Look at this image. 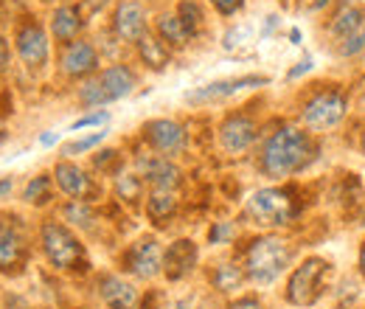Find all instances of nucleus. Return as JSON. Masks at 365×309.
Listing matches in <instances>:
<instances>
[{
    "mask_svg": "<svg viewBox=\"0 0 365 309\" xmlns=\"http://www.w3.org/2000/svg\"><path fill=\"white\" fill-rule=\"evenodd\" d=\"M9 62H11V48H9V40L0 34V76L9 71Z\"/></svg>",
    "mask_w": 365,
    "mask_h": 309,
    "instance_id": "35",
    "label": "nucleus"
},
{
    "mask_svg": "<svg viewBox=\"0 0 365 309\" xmlns=\"http://www.w3.org/2000/svg\"><path fill=\"white\" fill-rule=\"evenodd\" d=\"M233 233H236V228L230 225V222H217L211 231H208V242L211 245H225L233 239Z\"/></svg>",
    "mask_w": 365,
    "mask_h": 309,
    "instance_id": "33",
    "label": "nucleus"
},
{
    "mask_svg": "<svg viewBox=\"0 0 365 309\" xmlns=\"http://www.w3.org/2000/svg\"><path fill=\"white\" fill-rule=\"evenodd\" d=\"M301 206L295 200L292 188H259L247 200V217L256 225L267 228H281L298 217Z\"/></svg>",
    "mask_w": 365,
    "mask_h": 309,
    "instance_id": "5",
    "label": "nucleus"
},
{
    "mask_svg": "<svg viewBox=\"0 0 365 309\" xmlns=\"http://www.w3.org/2000/svg\"><path fill=\"white\" fill-rule=\"evenodd\" d=\"M62 217L71 225H79V228H91L96 222V214H93L91 203H82V200H71L65 208H62Z\"/></svg>",
    "mask_w": 365,
    "mask_h": 309,
    "instance_id": "28",
    "label": "nucleus"
},
{
    "mask_svg": "<svg viewBox=\"0 0 365 309\" xmlns=\"http://www.w3.org/2000/svg\"><path fill=\"white\" fill-rule=\"evenodd\" d=\"M197 259H200V250H197V245H194L191 239H178V242H172V245L166 248V253H163V273H166V278H169V281L185 278V275L194 270Z\"/></svg>",
    "mask_w": 365,
    "mask_h": 309,
    "instance_id": "17",
    "label": "nucleus"
},
{
    "mask_svg": "<svg viewBox=\"0 0 365 309\" xmlns=\"http://www.w3.org/2000/svg\"><path fill=\"white\" fill-rule=\"evenodd\" d=\"M256 121L245 113H233L222 121L220 127V143L222 149L230 152V155H239V152H247L256 141Z\"/></svg>",
    "mask_w": 365,
    "mask_h": 309,
    "instance_id": "16",
    "label": "nucleus"
},
{
    "mask_svg": "<svg viewBox=\"0 0 365 309\" xmlns=\"http://www.w3.org/2000/svg\"><path fill=\"white\" fill-rule=\"evenodd\" d=\"M242 281H245V275H242V270L236 265H220L214 270V287H217L220 293H233V290H239Z\"/></svg>",
    "mask_w": 365,
    "mask_h": 309,
    "instance_id": "27",
    "label": "nucleus"
},
{
    "mask_svg": "<svg viewBox=\"0 0 365 309\" xmlns=\"http://www.w3.org/2000/svg\"><path fill=\"white\" fill-rule=\"evenodd\" d=\"M59 71L68 79H91L98 71V51L88 40H73V43L62 45Z\"/></svg>",
    "mask_w": 365,
    "mask_h": 309,
    "instance_id": "10",
    "label": "nucleus"
},
{
    "mask_svg": "<svg viewBox=\"0 0 365 309\" xmlns=\"http://www.w3.org/2000/svg\"><path fill=\"white\" fill-rule=\"evenodd\" d=\"M326 3H329V0H312V6H315V9H323Z\"/></svg>",
    "mask_w": 365,
    "mask_h": 309,
    "instance_id": "43",
    "label": "nucleus"
},
{
    "mask_svg": "<svg viewBox=\"0 0 365 309\" xmlns=\"http://www.w3.org/2000/svg\"><path fill=\"white\" fill-rule=\"evenodd\" d=\"M143 138L163 158L180 155L182 149H185V130H182L178 121H172V118H155V121H149L143 127Z\"/></svg>",
    "mask_w": 365,
    "mask_h": 309,
    "instance_id": "13",
    "label": "nucleus"
},
{
    "mask_svg": "<svg viewBox=\"0 0 365 309\" xmlns=\"http://www.w3.org/2000/svg\"><path fill=\"white\" fill-rule=\"evenodd\" d=\"M14 51H17L20 62L29 71H43L48 65V56H51V43H48L46 29L31 17L23 20L14 29Z\"/></svg>",
    "mask_w": 365,
    "mask_h": 309,
    "instance_id": "7",
    "label": "nucleus"
},
{
    "mask_svg": "<svg viewBox=\"0 0 365 309\" xmlns=\"http://www.w3.org/2000/svg\"><path fill=\"white\" fill-rule=\"evenodd\" d=\"M172 309H185V307H182V304H175V307H172Z\"/></svg>",
    "mask_w": 365,
    "mask_h": 309,
    "instance_id": "44",
    "label": "nucleus"
},
{
    "mask_svg": "<svg viewBox=\"0 0 365 309\" xmlns=\"http://www.w3.org/2000/svg\"><path fill=\"white\" fill-rule=\"evenodd\" d=\"M104 135L107 133H93V135H88V138H76V141H71V143L62 146V155H65V158H73V155L91 152L93 146H98V143L104 141Z\"/></svg>",
    "mask_w": 365,
    "mask_h": 309,
    "instance_id": "30",
    "label": "nucleus"
},
{
    "mask_svg": "<svg viewBox=\"0 0 365 309\" xmlns=\"http://www.w3.org/2000/svg\"><path fill=\"white\" fill-rule=\"evenodd\" d=\"M211 3H214V9H217L220 14L230 17V14H236V11L242 9V3H245V0H211Z\"/></svg>",
    "mask_w": 365,
    "mask_h": 309,
    "instance_id": "34",
    "label": "nucleus"
},
{
    "mask_svg": "<svg viewBox=\"0 0 365 309\" xmlns=\"http://www.w3.org/2000/svg\"><path fill=\"white\" fill-rule=\"evenodd\" d=\"M346 116V96L340 90H323L318 96H312L301 113L304 124L307 127H315V130H326V127H334L340 118Z\"/></svg>",
    "mask_w": 365,
    "mask_h": 309,
    "instance_id": "8",
    "label": "nucleus"
},
{
    "mask_svg": "<svg viewBox=\"0 0 365 309\" xmlns=\"http://www.w3.org/2000/svg\"><path fill=\"white\" fill-rule=\"evenodd\" d=\"M360 270H363V278H365V245L363 250H360Z\"/></svg>",
    "mask_w": 365,
    "mask_h": 309,
    "instance_id": "40",
    "label": "nucleus"
},
{
    "mask_svg": "<svg viewBox=\"0 0 365 309\" xmlns=\"http://www.w3.org/2000/svg\"><path fill=\"white\" fill-rule=\"evenodd\" d=\"M11 188H14V180L11 177H0V200H6L11 194Z\"/></svg>",
    "mask_w": 365,
    "mask_h": 309,
    "instance_id": "39",
    "label": "nucleus"
},
{
    "mask_svg": "<svg viewBox=\"0 0 365 309\" xmlns=\"http://www.w3.org/2000/svg\"><path fill=\"white\" fill-rule=\"evenodd\" d=\"M178 214V200L175 191H152L146 200V217L155 225H166Z\"/></svg>",
    "mask_w": 365,
    "mask_h": 309,
    "instance_id": "22",
    "label": "nucleus"
},
{
    "mask_svg": "<svg viewBox=\"0 0 365 309\" xmlns=\"http://www.w3.org/2000/svg\"><path fill=\"white\" fill-rule=\"evenodd\" d=\"M309 71H312V59L307 56V59H301V62H298V68H292V71H289V79H298V76H304V74H309Z\"/></svg>",
    "mask_w": 365,
    "mask_h": 309,
    "instance_id": "38",
    "label": "nucleus"
},
{
    "mask_svg": "<svg viewBox=\"0 0 365 309\" xmlns=\"http://www.w3.org/2000/svg\"><path fill=\"white\" fill-rule=\"evenodd\" d=\"M40 248L46 253L48 265L62 270V273H76V270H85L88 267L85 245L62 222H53V220L43 222V228H40Z\"/></svg>",
    "mask_w": 365,
    "mask_h": 309,
    "instance_id": "2",
    "label": "nucleus"
},
{
    "mask_svg": "<svg viewBox=\"0 0 365 309\" xmlns=\"http://www.w3.org/2000/svg\"><path fill=\"white\" fill-rule=\"evenodd\" d=\"M26 262V236L17 225L0 222V273L17 270Z\"/></svg>",
    "mask_w": 365,
    "mask_h": 309,
    "instance_id": "18",
    "label": "nucleus"
},
{
    "mask_svg": "<svg viewBox=\"0 0 365 309\" xmlns=\"http://www.w3.org/2000/svg\"><path fill=\"white\" fill-rule=\"evenodd\" d=\"M230 309H264V307H262V301H259V298H250V295H247V298L233 301V304H230Z\"/></svg>",
    "mask_w": 365,
    "mask_h": 309,
    "instance_id": "37",
    "label": "nucleus"
},
{
    "mask_svg": "<svg viewBox=\"0 0 365 309\" xmlns=\"http://www.w3.org/2000/svg\"><path fill=\"white\" fill-rule=\"evenodd\" d=\"M82 26H85V20H82V14H79V9L73 3H62L51 14V34H53V40H59L62 45L79 40Z\"/></svg>",
    "mask_w": 365,
    "mask_h": 309,
    "instance_id": "20",
    "label": "nucleus"
},
{
    "mask_svg": "<svg viewBox=\"0 0 365 309\" xmlns=\"http://www.w3.org/2000/svg\"><path fill=\"white\" fill-rule=\"evenodd\" d=\"M113 161H118V152L107 149V152L96 155V161H93V163H96V169H101V172H104V169H110V163H113Z\"/></svg>",
    "mask_w": 365,
    "mask_h": 309,
    "instance_id": "36",
    "label": "nucleus"
},
{
    "mask_svg": "<svg viewBox=\"0 0 365 309\" xmlns=\"http://www.w3.org/2000/svg\"><path fill=\"white\" fill-rule=\"evenodd\" d=\"M158 37L169 45V48H182V45H188V40H191V34H188L185 23L178 17V11L158 17Z\"/></svg>",
    "mask_w": 365,
    "mask_h": 309,
    "instance_id": "23",
    "label": "nucleus"
},
{
    "mask_svg": "<svg viewBox=\"0 0 365 309\" xmlns=\"http://www.w3.org/2000/svg\"><path fill=\"white\" fill-rule=\"evenodd\" d=\"M138 169L143 183L152 186V191H175L182 183V172L172 163V158H163V155L138 158Z\"/></svg>",
    "mask_w": 365,
    "mask_h": 309,
    "instance_id": "14",
    "label": "nucleus"
},
{
    "mask_svg": "<svg viewBox=\"0 0 365 309\" xmlns=\"http://www.w3.org/2000/svg\"><path fill=\"white\" fill-rule=\"evenodd\" d=\"M312 138L298 127H281L275 130L262 149V172L273 180L289 177L301 172L312 158Z\"/></svg>",
    "mask_w": 365,
    "mask_h": 309,
    "instance_id": "1",
    "label": "nucleus"
},
{
    "mask_svg": "<svg viewBox=\"0 0 365 309\" xmlns=\"http://www.w3.org/2000/svg\"><path fill=\"white\" fill-rule=\"evenodd\" d=\"M326 270H329V265L323 259H318V256H312L301 267H295L292 275H289V284H287V301L295 304V307L315 304L320 298V293H323Z\"/></svg>",
    "mask_w": 365,
    "mask_h": 309,
    "instance_id": "6",
    "label": "nucleus"
},
{
    "mask_svg": "<svg viewBox=\"0 0 365 309\" xmlns=\"http://www.w3.org/2000/svg\"><path fill=\"white\" fill-rule=\"evenodd\" d=\"M363 155H365V135H363Z\"/></svg>",
    "mask_w": 365,
    "mask_h": 309,
    "instance_id": "45",
    "label": "nucleus"
},
{
    "mask_svg": "<svg viewBox=\"0 0 365 309\" xmlns=\"http://www.w3.org/2000/svg\"><path fill=\"white\" fill-rule=\"evenodd\" d=\"M107 121H110V113H107V110H93V113L76 118V121L71 124V133H82V130H88V127H104Z\"/></svg>",
    "mask_w": 365,
    "mask_h": 309,
    "instance_id": "31",
    "label": "nucleus"
},
{
    "mask_svg": "<svg viewBox=\"0 0 365 309\" xmlns=\"http://www.w3.org/2000/svg\"><path fill=\"white\" fill-rule=\"evenodd\" d=\"M115 194L124 203H135L143 194V177L140 175H118L115 177Z\"/></svg>",
    "mask_w": 365,
    "mask_h": 309,
    "instance_id": "29",
    "label": "nucleus"
},
{
    "mask_svg": "<svg viewBox=\"0 0 365 309\" xmlns=\"http://www.w3.org/2000/svg\"><path fill=\"white\" fill-rule=\"evenodd\" d=\"M138 85V76L133 68L127 65H110L104 71H98L96 76L85 79L79 88V101L85 107H104L110 101H118L124 96H130Z\"/></svg>",
    "mask_w": 365,
    "mask_h": 309,
    "instance_id": "4",
    "label": "nucleus"
},
{
    "mask_svg": "<svg viewBox=\"0 0 365 309\" xmlns=\"http://www.w3.org/2000/svg\"><path fill=\"white\" fill-rule=\"evenodd\" d=\"M40 141H43V143H53V141H56V135H43Z\"/></svg>",
    "mask_w": 365,
    "mask_h": 309,
    "instance_id": "41",
    "label": "nucleus"
},
{
    "mask_svg": "<svg viewBox=\"0 0 365 309\" xmlns=\"http://www.w3.org/2000/svg\"><path fill=\"white\" fill-rule=\"evenodd\" d=\"M51 194H53V180H51V175L31 177L29 186L23 188V200L29 206H46L48 200H51Z\"/></svg>",
    "mask_w": 365,
    "mask_h": 309,
    "instance_id": "24",
    "label": "nucleus"
},
{
    "mask_svg": "<svg viewBox=\"0 0 365 309\" xmlns=\"http://www.w3.org/2000/svg\"><path fill=\"white\" fill-rule=\"evenodd\" d=\"M135 45H138V54H140V62H143L146 68H152V71H163V68L169 65V59H172L169 45L163 43L160 37L149 34V31H146Z\"/></svg>",
    "mask_w": 365,
    "mask_h": 309,
    "instance_id": "21",
    "label": "nucleus"
},
{
    "mask_svg": "<svg viewBox=\"0 0 365 309\" xmlns=\"http://www.w3.org/2000/svg\"><path fill=\"white\" fill-rule=\"evenodd\" d=\"M363 20H365V14L354 6H346L337 17H334V23H331V31L334 34H340V37H346V34H351V31H357V29H363Z\"/></svg>",
    "mask_w": 365,
    "mask_h": 309,
    "instance_id": "25",
    "label": "nucleus"
},
{
    "mask_svg": "<svg viewBox=\"0 0 365 309\" xmlns=\"http://www.w3.org/2000/svg\"><path fill=\"white\" fill-rule=\"evenodd\" d=\"M292 259L289 245L281 236H259L245 253V273L253 284H273Z\"/></svg>",
    "mask_w": 365,
    "mask_h": 309,
    "instance_id": "3",
    "label": "nucleus"
},
{
    "mask_svg": "<svg viewBox=\"0 0 365 309\" xmlns=\"http://www.w3.org/2000/svg\"><path fill=\"white\" fill-rule=\"evenodd\" d=\"M6 138H9V133H6V127H3V124H0V143H3V141H6Z\"/></svg>",
    "mask_w": 365,
    "mask_h": 309,
    "instance_id": "42",
    "label": "nucleus"
},
{
    "mask_svg": "<svg viewBox=\"0 0 365 309\" xmlns=\"http://www.w3.org/2000/svg\"><path fill=\"white\" fill-rule=\"evenodd\" d=\"M113 34L121 43H138L146 34V11L138 0H121L113 11Z\"/></svg>",
    "mask_w": 365,
    "mask_h": 309,
    "instance_id": "15",
    "label": "nucleus"
},
{
    "mask_svg": "<svg viewBox=\"0 0 365 309\" xmlns=\"http://www.w3.org/2000/svg\"><path fill=\"white\" fill-rule=\"evenodd\" d=\"M360 51H365V29H357V31H351L340 40V54L343 56H357Z\"/></svg>",
    "mask_w": 365,
    "mask_h": 309,
    "instance_id": "32",
    "label": "nucleus"
},
{
    "mask_svg": "<svg viewBox=\"0 0 365 309\" xmlns=\"http://www.w3.org/2000/svg\"><path fill=\"white\" fill-rule=\"evenodd\" d=\"M270 79L267 76H236V79H220V82H211V85H202V88L185 93V101L188 104H214V101H222L230 98L242 90H253V88H264Z\"/></svg>",
    "mask_w": 365,
    "mask_h": 309,
    "instance_id": "11",
    "label": "nucleus"
},
{
    "mask_svg": "<svg viewBox=\"0 0 365 309\" xmlns=\"http://www.w3.org/2000/svg\"><path fill=\"white\" fill-rule=\"evenodd\" d=\"M124 270L133 273L135 278H143V281H149L158 273H163V250H160L158 239L155 236H143V239H138L135 245H130L127 253H124Z\"/></svg>",
    "mask_w": 365,
    "mask_h": 309,
    "instance_id": "9",
    "label": "nucleus"
},
{
    "mask_svg": "<svg viewBox=\"0 0 365 309\" xmlns=\"http://www.w3.org/2000/svg\"><path fill=\"white\" fill-rule=\"evenodd\" d=\"M98 295L107 309H135L138 304V290L121 275H101Z\"/></svg>",
    "mask_w": 365,
    "mask_h": 309,
    "instance_id": "19",
    "label": "nucleus"
},
{
    "mask_svg": "<svg viewBox=\"0 0 365 309\" xmlns=\"http://www.w3.org/2000/svg\"><path fill=\"white\" fill-rule=\"evenodd\" d=\"M178 17L185 23V29H188V34H191V37H197V34H200L205 14H202V9H200V3H197V0H180V6H178Z\"/></svg>",
    "mask_w": 365,
    "mask_h": 309,
    "instance_id": "26",
    "label": "nucleus"
},
{
    "mask_svg": "<svg viewBox=\"0 0 365 309\" xmlns=\"http://www.w3.org/2000/svg\"><path fill=\"white\" fill-rule=\"evenodd\" d=\"M53 183H56V186H59V191H62V194H68L71 200L91 203L93 197L98 194V188H96L93 177L88 175L82 166H76L73 161H59V163L53 166Z\"/></svg>",
    "mask_w": 365,
    "mask_h": 309,
    "instance_id": "12",
    "label": "nucleus"
}]
</instances>
